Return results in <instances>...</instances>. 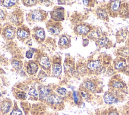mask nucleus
I'll list each match as a JSON object with an SVG mask.
<instances>
[{"mask_svg": "<svg viewBox=\"0 0 129 115\" xmlns=\"http://www.w3.org/2000/svg\"><path fill=\"white\" fill-rule=\"evenodd\" d=\"M47 13L41 9H35L30 11L26 16L27 21L29 23L44 22L47 19Z\"/></svg>", "mask_w": 129, "mask_h": 115, "instance_id": "nucleus-1", "label": "nucleus"}, {"mask_svg": "<svg viewBox=\"0 0 129 115\" xmlns=\"http://www.w3.org/2000/svg\"><path fill=\"white\" fill-rule=\"evenodd\" d=\"M8 19L10 22L16 26L20 27L23 23V12L20 9H17L8 15Z\"/></svg>", "mask_w": 129, "mask_h": 115, "instance_id": "nucleus-2", "label": "nucleus"}, {"mask_svg": "<svg viewBox=\"0 0 129 115\" xmlns=\"http://www.w3.org/2000/svg\"><path fill=\"white\" fill-rule=\"evenodd\" d=\"M46 28L48 33L53 36H57L61 32L63 28L61 23L53 20H49L47 24Z\"/></svg>", "mask_w": 129, "mask_h": 115, "instance_id": "nucleus-3", "label": "nucleus"}, {"mask_svg": "<svg viewBox=\"0 0 129 115\" xmlns=\"http://www.w3.org/2000/svg\"><path fill=\"white\" fill-rule=\"evenodd\" d=\"M50 14L51 20L56 22L62 21L65 19V9L62 7L55 6Z\"/></svg>", "mask_w": 129, "mask_h": 115, "instance_id": "nucleus-4", "label": "nucleus"}, {"mask_svg": "<svg viewBox=\"0 0 129 115\" xmlns=\"http://www.w3.org/2000/svg\"><path fill=\"white\" fill-rule=\"evenodd\" d=\"M2 34L5 39L8 40H13L15 38L16 31L11 24L7 23L3 26Z\"/></svg>", "mask_w": 129, "mask_h": 115, "instance_id": "nucleus-5", "label": "nucleus"}, {"mask_svg": "<svg viewBox=\"0 0 129 115\" xmlns=\"http://www.w3.org/2000/svg\"><path fill=\"white\" fill-rule=\"evenodd\" d=\"M16 34L18 39L19 40L24 42L30 38L31 32L26 26L21 25L20 27H18L17 29Z\"/></svg>", "mask_w": 129, "mask_h": 115, "instance_id": "nucleus-6", "label": "nucleus"}, {"mask_svg": "<svg viewBox=\"0 0 129 115\" xmlns=\"http://www.w3.org/2000/svg\"><path fill=\"white\" fill-rule=\"evenodd\" d=\"M32 36L37 42H42L46 38V33L44 29L40 27L34 28L32 30Z\"/></svg>", "mask_w": 129, "mask_h": 115, "instance_id": "nucleus-7", "label": "nucleus"}, {"mask_svg": "<svg viewBox=\"0 0 129 115\" xmlns=\"http://www.w3.org/2000/svg\"><path fill=\"white\" fill-rule=\"evenodd\" d=\"M53 73L55 76L58 77L60 76L62 72V67L61 64V60L58 58L57 59L53 60Z\"/></svg>", "mask_w": 129, "mask_h": 115, "instance_id": "nucleus-8", "label": "nucleus"}, {"mask_svg": "<svg viewBox=\"0 0 129 115\" xmlns=\"http://www.w3.org/2000/svg\"><path fill=\"white\" fill-rule=\"evenodd\" d=\"M50 93V89L49 88L45 86L41 87L39 89V98L40 100L47 99Z\"/></svg>", "mask_w": 129, "mask_h": 115, "instance_id": "nucleus-9", "label": "nucleus"}, {"mask_svg": "<svg viewBox=\"0 0 129 115\" xmlns=\"http://www.w3.org/2000/svg\"><path fill=\"white\" fill-rule=\"evenodd\" d=\"M38 61L41 67L46 70H48L50 67V63L48 57L45 55L41 56L38 59Z\"/></svg>", "mask_w": 129, "mask_h": 115, "instance_id": "nucleus-10", "label": "nucleus"}, {"mask_svg": "<svg viewBox=\"0 0 129 115\" xmlns=\"http://www.w3.org/2000/svg\"><path fill=\"white\" fill-rule=\"evenodd\" d=\"M70 41L65 35H62L59 41V47L61 49H66L70 46Z\"/></svg>", "mask_w": 129, "mask_h": 115, "instance_id": "nucleus-11", "label": "nucleus"}, {"mask_svg": "<svg viewBox=\"0 0 129 115\" xmlns=\"http://www.w3.org/2000/svg\"><path fill=\"white\" fill-rule=\"evenodd\" d=\"M38 69V66L36 63L33 61L29 62L26 67L27 72L29 75L35 74Z\"/></svg>", "mask_w": 129, "mask_h": 115, "instance_id": "nucleus-12", "label": "nucleus"}, {"mask_svg": "<svg viewBox=\"0 0 129 115\" xmlns=\"http://www.w3.org/2000/svg\"><path fill=\"white\" fill-rule=\"evenodd\" d=\"M47 100L48 103L51 104H58L62 102L61 97L56 94L50 95Z\"/></svg>", "mask_w": 129, "mask_h": 115, "instance_id": "nucleus-13", "label": "nucleus"}, {"mask_svg": "<svg viewBox=\"0 0 129 115\" xmlns=\"http://www.w3.org/2000/svg\"><path fill=\"white\" fill-rule=\"evenodd\" d=\"M11 106L12 104L10 101L4 100L2 102L1 104V107H0V109H1V111L3 113L6 114L10 111L11 108Z\"/></svg>", "mask_w": 129, "mask_h": 115, "instance_id": "nucleus-14", "label": "nucleus"}, {"mask_svg": "<svg viewBox=\"0 0 129 115\" xmlns=\"http://www.w3.org/2000/svg\"><path fill=\"white\" fill-rule=\"evenodd\" d=\"M1 5L7 8L10 9L19 4L18 1H1Z\"/></svg>", "mask_w": 129, "mask_h": 115, "instance_id": "nucleus-15", "label": "nucleus"}, {"mask_svg": "<svg viewBox=\"0 0 129 115\" xmlns=\"http://www.w3.org/2000/svg\"><path fill=\"white\" fill-rule=\"evenodd\" d=\"M76 32L79 34H85L89 31V29L84 25H79L75 29Z\"/></svg>", "mask_w": 129, "mask_h": 115, "instance_id": "nucleus-16", "label": "nucleus"}, {"mask_svg": "<svg viewBox=\"0 0 129 115\" xmlns=\"http://www.w3.org/2000/svg\"><path fill=\"white\" fill-rule=\"evenodd\" d=\"M104 100L106 103L112 104L116 101L115 96L110 93H106L104 95Z\"/></svg>", "mask_w": 129, "mask_h": 115, "instance_id": "nucleus-17", "label": "nucleus"}, {"mask_svg": "<svg viewBox=\"0 0 129 115\" xmlns=\"http://www.w3.org/2000/svg\"><path fill=\"white\" fill-rule=\"evenodd\" d=\"M101 65L100 62L99 61H91L87 65V67L91 70H95L100 66Z\"/></svg>", "mask_w": 129, "mask_h": 115, "instance_id": "nucleus-18", "label": "nucleus"}, {"mask_svg": "<svg viewBox=\"0 0 129 115\" xmlns=\"http://www.w3.org/2000/svg\"><path fill=\"white\" fill-rule=\"evenodd\" d=\"M85 87L87 90L92 92H94L96 89L95 85L91 81H87L86 82H85Z\"/></svg>", "mask_w": 129, "mask_h": 115, "instance_id": "nucleus-19", "label": "nucleus"}, {"mask_svg": "<svg viewBox=\"0 0 129 115\" xmlns=\"http://www.w3.org/2000/svg\"><path fill=\"white\" fill-rule=\"evenodd\" d=\"M119 2L118 1H115L112 2L110 4V8L112 11H116L118 10L119 7Z\"/></svg>", "mask_w": 129, "mask_h": 115, "instance_id": "nucleus-20", "label": "nucleus"}, {"mask_svg": "<svg viewBox=\"0 0 129 115\" xmlns=\"http://www.w3.org/2000/svg\"><path fill=\"white\" fill-rule=\"evenodd\" d=\"M23 5L26 7H32L37 4L38 1H22Z\"/></svg>", "mask_w": 129, "mask_h": 115, "instance_id": "nucleus-21", "label": "nucleus"}, {"mask_svg": "<svg viewBox=\"0 0 129 115\" xmlns=\"http://www.w3.org/2000/svg\"><path fill=\"white\" fill-rule=\"evenodd\" d=\"M7 16V12L5 9H0V21H5Z\"/></svg>", "mask_w": 129, "mask_h": 115, "instance_id": "nucleus-22", "label": "nucleus"}, {"mask_svg": "<svg viewBox=\"0 0 129 115\" xmlns=\"http://www.w3.org/2000/svg\"><path fill=\"white\" fill-rule=\"evenodd\" d=\"M125 65V61L123 59L117 61L115 64V67L117 69H120L124 67Z\"/></svg>", "mask_w": 129, "mask_h": 115, "instance_id": "nucleus-23", "label": "nucleus"}, {"mask_svg": "<svg viewBox=\"0 0 129 115\" xmlns=\"http://www.w3.org/2000/svg\"><path fill=\"white\" fill-rule=\"evenodd\" d=\"M97 14L100 18L105 19L107 16V13L104 10L100 9L97 11Z\"/></svg>", "mask_w": 129, "mask_h": 115, "instance_id": "nucleus-24", "label": "nucleus"}, {"mask_svg": "<svg viewBox=\"0 0 129 115\" xmlns=\"http://www.w3.org/2000/svg\"><path fill=\"white\" fill-rule=\"evenodd\" d=\"M108 43V40L106 38H103L99 40L98 44L99 45L102 47L106 46Z\"/></svg>", "mask_w": 129, "mask_h": 115, "instance_id": "nucleus-25", "label": "nucleus"}, {"mask_svg": "<svg viewBox=\"0 0 129 115\" xmlns=\"http://www.w3.org/2000/svg\"><path fill=\"white\" fill-rule=\"evenodd\" d=\"M28 94L30 96H32L33 97H36V98H37L38 96L37 92L36 90V89H34V88H32V89H31L29 91Z\"/></svg>", "mask_w": 129, "mask_h": 115, "instance_id": "nucleus-26", "label": "nucleus"}, {"mask_svg": "<svg viewBox=\"0 0 129 115\" xmlns=\"http://www.w3.org/2000/svg\"><path fill=\"white\" fill-rule=\"evenodd\" d=\"M17 95L18 96V98L21 99H25L27 98V94L23 92H19L18 93H17Z\"/></svg>", "mask_w": 129, "mask_h": 115, "instance_id": "nucleus-27", "label": "nucleus"}, {"mask_svg": "<svg viewBox=\"0 0 129 115\" xmlns=\"http://www.w3.org/2000/svg\"><path fill=\"white\" fill-rule=\"evenodd\" d=\"M113 86L115 88H122L124 87V85L122 83H121L119 82H115L113 84Z\"/></svg>", "mask_w": 129, "mask_h": 115, "instance_id": "nucleus-28", "label": "nucleus"}, {"mask_svg": "<svg viewBox=\"0 0 129 115\" xmlns=\"http://www.w3.org/2000/svg\"><path fill=\"white\" fill-rule=\"evenodd\" d=\"M80 94L82 96L83 98H84L85 99H89V94L87 91H86L85 90H82L80 92Z\"/></svg>", "mask_w": 129, "mask_h": 115, "instance_id": "nucleus-29", "label": "nucleus"}, {"mask_svg": "<svg viewBox=\"0 0 129 115\" xmlns=\"http://www.w3.org/2000/svg\"><path fill=\"white\" fill-rule=\"evenodd\" d=\"M57 92L61 95H65L67 93V90L64 88H61L57 90Z\"/></svg>", "mask_w": 129, "mask_h": 115, "instance_id": "nucleus-30", "label": "nucleus"}, {"mask_svg": "<svg viewBox=\"0 0 129 115\" xmlns=\"http://www.w3.org/2000/svg\"><path fill=\"white\" fill-rule=\"evenodd\" d=\"M10 115H22V112L18 109L14 110L11 113Z\"/></svg>", "mask_w": 129, "mask_h": 115, "instance_id": "nucleus-31", "label": "nucleus"}, {"mask_svg": "<svg viewBox=\"0 0 129 115\" xmlns=\"http://www.w3.org/2000/svg\"><path fill=\"white\" fill-rule=\"evenodd\" d=\"M73 99L75 103H77L79 101V97L78 96V94L76 91H74L73 93Z\"/></svg>", "mask_w": 129, "mask_h": 115, "instance_id": "nucleus-32", "label": "nucleus"}, {"mask_svg": "<svg viewBox=\"0 0 129 115\" xmlns=\"http://www.w3.org/2000/svg\"><path fill=\"white\" fill-rule=\"evenodd\" d=\"M12 64H13V66L15 67V68H16L19 69L21 68V64L18 61H15L13 62Z\"/></svg>", "mask_w": 129, "mask_h": 115, "instance_id": "nucleus-33", "label": "nucleus"}, {"mask_svg": "<svg viewBox=\"0 0 129 115\" xmlns=\"http://www.w3.org/2000/svg\"><path fill=\"white\" fill-rule=\"evenodd\" d=\"M32 53L30 51H28L27 52H26V57L27 58H31L32 57Z\"/></svg>", "mask_w": 129, "mask_h": 115, "instance_id": "nucleus-34", "label": "nucleus"}, {"mask_svg": "<svg viewBox=\"0 0 129 115\" xmlns=\"http://www.w3.org/2000/svg\"><path fill=\"white\" fill-rule=\"evenodd\" d=\"M83 4L85 5H87L89 3V1H83Z\"/></svg>", "mask_w": 129, "mask_h": 115, "instance_id": "nucleus-35", "label": "nucleus"}, {"mask_svg": "<svg viewBox=\"0 0 129 115\" xmlns=\"http://www.w3.org/2000/svg\"><path fill=\"white\" fill-rule=\"evenodd\" d=\"M109 115H118V114L117 113L115 112H112L109 114Z\"/></svg>", "mask_w": 129, "mask_h": 115, "instance_id": "nucleus-36", "label": "nucleus"}, {"mask_svg": "<svg viewBox=\"0 0 129 115\" xmlns=\"http://www.w3.org/2000/svg\"><path fill=\"white\" fill-rule=\"evenodd\" d=\"M2 29H3V27H2V26L1 24V23H0V34L2 32Z\"/></svg>", "mask_w": 129, "mask_h": 115, "instance_id": "nucleus-37", "label": "nucleus"}, {"mask_svg": "<svg viewBox=\"0 0 129 115\" xmlns=\"http://www.w3.org/2000/svg\"></svg>", "mask_w": 129, "mask_h": 115, "instance_id": "nucleus-38", "label": "nucleus"}]
</instances>
